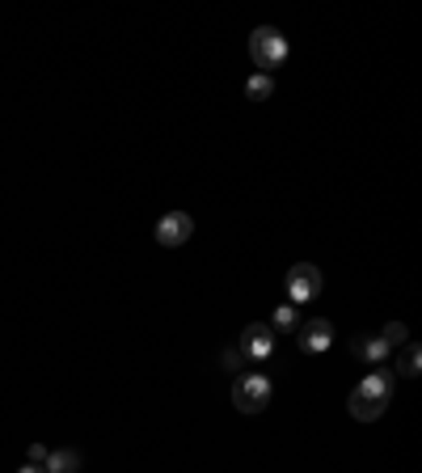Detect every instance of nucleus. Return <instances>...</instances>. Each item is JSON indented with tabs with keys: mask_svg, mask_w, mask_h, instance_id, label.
<instances>
[{
	"mask_svg": "<svg viewBox=\"0 0 422 473\" xmlns=\"http://www.w3.org/2000/svg\"><path fill=\"white\" fill-rule=\"evenodd\" d=\"M389 397H393V372L376 368V372H368L355 389H351L346 410H351V419H359V423H376V419L385 414V406H389Z\"/></svg>",
	"mask_w": 422,
	"mask_h": 473,
	"instance_id": "1",
	"label": "nucleus"
},
{
	"mask_svg": "<svg viewBox=\"0 0 422 473\" xmlns=\"http://www.w3.org/2000/svg\"><path fill=\"white\" fill-rule=\"evenodd\" d=\"M43 469L47 473H77L81 469V453H77V448H55V453H47Z\"/></svg>",
	"mask_w": 422,
	"mask_h": 473,
	"instance_id": "8",
	"label": "nucleus"
},
{
	"mask_svg": "<svg viewBox=\"0 0 422 473\" xmlns=\"http://www.w3.org/2000/svg\"><path fill=\"white\" fill-rule=\"evenodd\" d=\"M275 351V330L266 326V322H249L241 330V355L245 359H266Z\"/></svg>",
	"mask_w": 422,
	"mask_h": 473,
	"instance_id": "6",
	"label": "nucleus"
},
{
	"mask_svg": "<svg viewBox=\"0 0 422 473\" xmlns=\"http://www.w3.org/2000/svg\"><path fill=\"white\" fill-rule=\"evenodd\" d=\"M329 343H334V326H329L325 317H312V322H304V326H300V347H304L309 355L329 351Z\"/></svg>",
	"mask_w": 422,
	"mask_h": 473,
	"instance_id": "7",
	"label": "nucleus"
},
{
	"mask_svg": "<svg viewBox=\"0 0 422 473\" xmlns=\"http://www.w3.org/2000/svg\"><path fill=\"white\" fill-rule=\"evenodd\" d=\"M380 343H385V347H389V351H393V347L410 343V330L402 326V322H389V326H385V334H380Z\"/></svg>",
	"mask_w": 422,
	"mask_h": 473,
	"instance_id": "12",
	"label": "nucleus"
},
{
	"mask_svg": "<svg viewBox=\"0 0 422 473\" xmlns=\"http://www.w3.org/2000/svg\"><path fill=\"white\" fill-rule=\"evenodd\" d=\"M275 94V81L266 77V72H258V77H249V85H245V98L249 102H266Z\"/></svg>",
	"mask_w": 422,
	"mask_h": 473,
	"instance_id": "11",
	"label": "nucleus"
},
{
	"mask_svg": "<svg viewBox=\"0 0 422 473\" xmlns=\"http://www.w3.org/2000/svg\"><path fill=\"white\" fill-rule=\"evenodd\" d=\"M17 473H47V469H43V465H34V461H30V465H21Z\"/></svg>",
	"mask_w": 422,
	"mask_h": 473,
	"instance_id": "16",
	"label": "nucleus"
},
{
	"mask_svg": "<svg viewBox=\"0 0 422 473\" xmlns=\"http://www.w3.org/2000/svg\"><path fill=\"white\" fill-rule=\"evenodd\" d=\"M351 351H355L359 359H368V363H380V359L389 355V347L380 343V334H359L355 343H351Z\"/></svg>",
	"mask_w": 422,
	"mask_h": 473,
	"instance_id": "9",
	"label": "nucleus"
},
{
	"mask_svg": "<svg viewBox=\"0 0 422 473\" xmlns=\"http://www.w3.org/2000/svg\"><path fill=\"white\" fill-rule=\"evenodd\" d=\"M220 363H224L228 372H241L249 359H245V355H241V347H237V351H224V355H220Z\"/></svg>",
	"mask_w": 422,
	"mask_h": 473,
	"instance_id": "14",
	"label": "nucleus"
},
{
	"mask_svg": "<svg viewBox=\"0 0 422 473\" xmlns=\"http://www.w3.org/2000/svg\"><path fill=\"white\" fill-rule=\"evenodd\" d=\"M266 402H271V380L262 372H249L232 385V406L241 414H258V410H266Z\"/></svg>",
	"mask_w": 422,
	"mask_h": 473,
	"instance_id": "3",
	"label": "nucleus"
},
{
	"mask_svg": "<svg viewBox=\"0 0 422 473\" xmlns=\"http://www.w3.org/2000/svg\"><path fill=\"white\" fill-rule=\"evenodd\" d=\"M296 326V309H292V305H279V309H275V326H271V330H292Z\"/></svg>",
	"mask_w": 422,
	"mask_h": 473,
	"instance_id": "13",
	"label": "nucleus"
},
{
	"mask_svg": "<svg viewBox=\"0 0 422 473\" xmlns=\"http://www.w3.org/2000/svg\"><path fill=\"white\" fill-rule=\"evenodd\" d=\"M325 288V275L312 266V262H296L292 271H288V296H292V305H304V300H317Z\"/></svg>",
	"mask_w": 422,
	"mask_h": 473,
	"instance_id": "4",
	"label": "nucleus"
},
{
	"mask_svg": "<svg viewBox=\"0 0 422 473\" xmlns=\"http://www.w3.org/2000/svg\"><path fill=\"white\" fill-rule=\"evenodd\" d=\"M249 55H254V64L271 77V68H279L288 60V38H283L275 26H258V30L249 34Z\"/></svg>",
	"mask_w": 422,
	"mask_h": 473,
	"instance_id": "2",
	"label": "nucleus"
},
{
	"mask_svg": "<svg viewBox=\"0 0 422 473\" xmlns=\"http://www.w3.org/2000/svg\"><path fill=\"white\" fill-rule=\"evenodd\" d=\"M47 453H51V448H43V444H34V448H30V461H34V465H43V461H47Z\"/></svg>",
	"mask_w": 422,
	"mask_h": 473,
	"instance_id": "15",
	"label": "nucleus"
},
{
	"mask_svg": "<svg viewBox=\"0 0 422 473\" xmlns=\"http://www.w3.org/2000/svg\"><path fill=\"white\" fill-rule=\"evenodd\" d=\"M195 237V220L186 212H165L161 220H157V241L169 245V249H178V245H186Z\"/></svg>",
	"mask_w": 422,
	"mask_h": 473,
	"instance_id": "5",
	"label": "nucleus"
},
{
	"mask_svg": "<svg viewBox=\"0 0 422 473\" xmlns=\"http://www.w3.org/2000/svg\"><path fill=\"white\" fill-rule=\"evenodd\" d=\"M397 372H402V376H418V372H422V351H418V343H402V355H397Z\"/></svg>",
	"mask_w": 422,
	"mask_h": 473,
	"instance_id": "10",
	"label": "nucleus"
}]
</instances>
